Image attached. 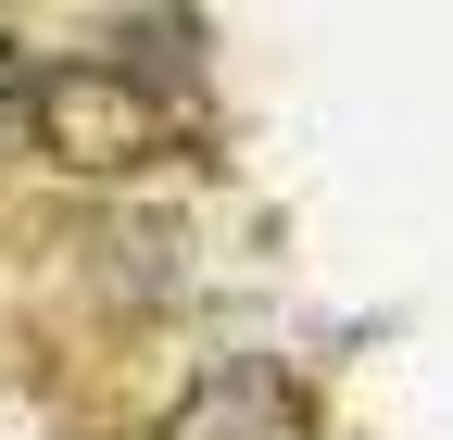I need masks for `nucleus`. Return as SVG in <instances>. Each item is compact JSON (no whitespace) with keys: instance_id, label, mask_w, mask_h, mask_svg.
<instances>
[{"instance_id":"3","label":"nucleus","mask_w":453,"mask_h":440,"mask_svg":"<svg viewBox=\"0 0 453 440\" xmlns=\"http://www.w3.org/2000/svg\"><path fill=\"white\" fill-rule=\"evenodd\" d=\"M26 76H38V64H26V50H13V38H0V151H13V139H26Z\"/></svg>"},{"instance_id":"1","label":"nucleus","mask_w":453,"mask_h":440,"mask_svg":"<svg viewBox=\"0 0 453 440\" xmlns=\"http://www.w3.org/2000/svg\"><path fill=\"white\" fill-rule=\"evenodd\" d=\"M26 139H38V163H64V177L127 189V177L189 163L202 151V114L164 76H139V64H38L26 76Z\"/></svg>"},{"instance_id":"2","label":"nucleus","mask_w":453,"mask_h":440,"mask_svg":"<svg viewBox=\"0 0 453 440\" xmlns=\"http://www.w3.org/2000/svg\"><path fill=\"white\" fill-rule=\"evenodd\" d=\"M151 440H327V428H315V391H303L290 365L240 353V365L189 377V391L164 403V428H151Z\"/></svg>"}]
</instances>
